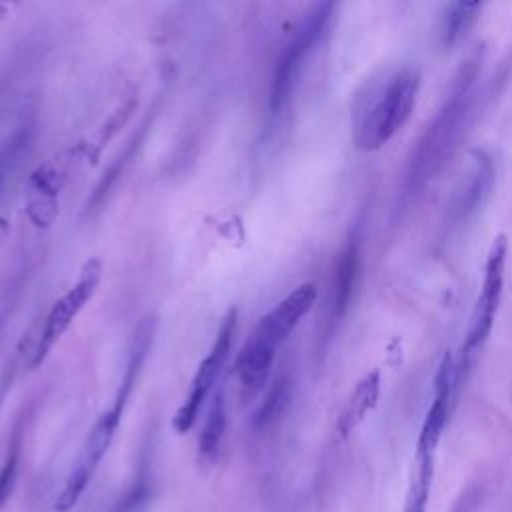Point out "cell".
<instances>
[{"label":"cell","mask_w":512,"mask_h":512,"mask_svg":"<svg viewBox=\"0 0 512 512\" xmlns=\"http://www.w3.org/2000/svg\"><path fill=\"white\" fill-rule=\"evenodd\" d=\"M478 64L480 62L476 56L462 62L434 120L416 142L404 184L408 194L418 192L430 178H434L452 154V148L456 146L466 124V116L472 108Z\"/></svg>","instance_id":"cell-1"},{"label":"cell","mask_w":512,"mask_h":512,"mask_svg":"<svg viewBox=\"0 0 512 512\" xmlns=\"http://www.w3.org/2000/svg\"><path fill=\"white\" fill-rule=\"evenodd\" d=\"M150 340H152V328L148 322H144L138 330L136 336L132 340L130 346V354H128V362L120 380V386L116 390V396L112 400V404L98 416V420L94 422L90 434L84 440V446L78 454V460L74 464V468L70 470L64 488L56 500V510L58 512H68L76 506V502L80 500V496L84 494V490L88 488L90 480L94 478L104 454L108 452L112 438L118 430V424L122 420V414L126 410L128 398L136 386V380L140 376L144 358L148 354L150 348Z\"/></svg>","instance_id":"cell-2"},{"label":"cell","mask_w":512,"mask_h":512,"mask_svg":"<svg viewBox=\"0 0 512 512\" xmlns=\"http://www.w3.org/2000/svg\"><path fill=\"white\" fill-rule=\"evenodd\" d=\"M420 88L412 68H400L370 82L352 110V136L360 150L382 148L410 118Z\"/></svg>","instance_id":"cell-3"},{"label":"cell","mask_w":512,"mask_h":512,"mask_svg":"<svg viewBox=\"0 0 512 512\" xmlns=\"http://www.w3.org/2000/svg\"><path fill=\"white\" fill-rule=\"evenodd\" d=\"M332 8L334 4L330 2L316 4L294 30L292 38L284 44L274 66L268 94V110L272 118L280 116L288 106L308 58L328 26Z\"/></svg>","instance_id":"cell-4"},{"label":"cell","mask_w":512,"mask_h":512,"mask_svg":"<svg viewBox=\"0 0 512 512\" xmlns=\"http://www.w3.org/2000/svg\"><path fill=\"white\" fill-rule=\"evenodd\" d=\"M102 278V264L98 258L84 262L76 282L52 304L42 330L38 332L36 346L30 356V368H38L48 356L50 348L60 340V336L70 328L82 308L92 300Z\"/></svg>","instance_id":"cell-5"},{"label":"cell","mask_w":512,"mask_h":512,"mask_svg":"<svg viewBox=\"0 0 512 512\" xmlns=\"http://www.w3.org/2000/svg\"><path fill=\"white\" fill-rule=\"evenodd\" d=\"M236 308L228 310V314L224 316L220 328H218V334H216V340L212 342L208 354L202 358V362L198 364V370L192 378V384H190V390L184 398V402L180 404V408L176 410L174 414V420H172V426L178 434H186L198 420V414L208 398V394L212 392V386L216 384L226 360H228V354H230V348H232V340H234V332H236Z\"/></svg>","instance_id":"cell-6"},{"label":"cell","mask_w":512,"mask_h":512,"mask_svg":"<svg viewBox=\"0 0 512 512\" xmlns=\"http://www.w3.org/2000/svg\"><path fill=\"white\" fill-rule=\"evenodd\" d=\"M506 252H508V240L504 234H498L488 250L482 290L478 294V300L470 316V328L466 336V354H472L474 350H478L486 342L494 326V318H496L498 304L502 298V288H504Z\"/></svg>","instance_id":"cell-7"},{"label":"cell","mask_w":512,"mask_h":512,"mask_svg":"<svg viewBox=\"0 0 512 512\" xmlns=\"http://www.w3.org/2000/svg\"><path fill=\"white\" fill-rule=\"evenodd\" d=\"M316 286L312 282H304L296 286L290 294H286L272 310H268L252 330L250 338L260 342L270 350H278V346L292 334V330L300 324V320L310 312L316 302Z\"/></svg>","instance_id":"cell-8"},{"label":"cell","mask_w":512,"mask_h":512,"mask_svg":"<svg viewBox=\"0 0 512 512\" xmlns=\"http://www.w3.org/2000/svg\"><path fill=\"white\" fill-rule=\"evenodd\" d=\"M492 184H494V166L490 156L484 150H472L470 164L452 196L450 220H454L456 224L466 222L478 208H482V204L490 194Z\"/></svg>","instance_id":"cell-9"},{"label":"cell","mask_w":512,"mask_h":512,"mask_svg":"<svg viewBox=\"0 0 512 512\" xmlns=\"http://www.w3.org/2000/svg\"><path fill=\"white\" fill-rule=\"evenodd\" d=\"M444 430L422 424L418 442H416V454H414V466L404 498L402 512H426L428 498L432 490L434 480V462H436V448L440 444V436Z\"/></svg>","instance_id":"cell-10"},{"label":"cell","mask_w":512,"mask_h":512,"mask_svg":"<svg viewBox=\"0 0 512 512\" xmlns=\"http://www.w3.org/2000/svg\"><path fill=\"white\" fill-rule=\"evenodd\" d=\"M148 128H150V114H148V118H144V122L140 124V128H138V130L132 134V138L124 144L122 152L110 162L108 170L102 174V178H100L98 184L94 186V190H92V194H90V198H88V202H86V208H84V214H86V216H92L94 212H98L100 206L106 202L110 190L116 186L118 178L124 174V170H126L128 164L132 162L136 150L140 148V144H142V140H144Z\"/></svg>","instance_id":"cell-11"},{"label":"cell","mask_w":512,"mask_h":512,"mask_svg":"<svg viewBox=\"0 0 512 512\" xmlns=\"http://www.w3.org/2000/svg\"><path fill=\"white\" fill-rule=\"evenodd\" d=\"M224 432H226V398H224V390L218 388L210 400L204 426L200 432V440H198V462L202 466L208 468L216 462Z\"/></svg>","instance_id":"cell-12"},{"label":"cell","mask_w":512,"mask_h":512,"mask_svg":"<svg viewBox=\"0 0 512 512\" xmlns=\"http://www.w3.org/2000/svg\"><path fill=\"white\" fill-rule=\"evenodd\" d=\"M378 394H380V372L372 370L356 384V388L338 420V430L342 436H346L358 422L364 420V416L376 406Z\"/></svg>","instance_id":"cell-13"},{"label":"cell","mask_w":512,"mask_h":512,"mask_svg":"<svg viewBox=\"0 0 512 512\" xmlns=\"http://www.w3.org/2000/svg\"><path fill=\"white\" fill-rule=\"evenodd\" d=\"M356 274H358V244L356 240L354 242L350 240L336 264V274L332 282V320H338L344 316L350 304Z\"/></svg>","instance_id":"cell-14"},{"label":"cell","mask_w":512,"mask_h":512,"mask_svg":"<svg viewBox=\"0 0 512 512\" xmlns=\"http://www.w3.org/2000/svg\"><path fill=\"white\" fill-rule=\"evenodd\" d=\"M480 10L478 2H456L448 8L446 16L442 18V40L444 44L456 42L476 20Z\"/></svg>","instance_id":"cell-15"},{"label":"cell","mask_w":512,"mask_h":512,"mask_svg":"<svg viewBox=\"0 0 512 512\" xmlns=\"http://www.w3.org/2000/svg\"><path fill=\"white\" fill-rule=\"evenodd\" d=\"M20 432L14 430L6 458L0 466V508L6 504V500L10 498L14 484H16V476H18V462H20Z\"/></svg>","instance_id":"cell-16"},{"label":"cell","mask_w":512,"mask_h":512,"mask_svg":"<svg viewBox=\"0 0 512 512\" xmlns=\"http://www.w3.org/2000/svg\"><path fill=\"white\" fill-rule=\"evenodd\" d=\"M288 384H290V382H288L286 376H282V378H278V380L274 382V386L270 388L268 396L264 398L262 406L258 408V412H256V416H254V424H256L258 428L268 426V424L282 412V408H284V404H286V400H288Z\"/></svg>","instance_id":"cell-17"},{"label":"cell","mask_w":512,"mask_h":512,"mask_svg":"<svg viewBox=\"0 0 512 512\" xmlns=\"http://www.w3.org/2000/svg\"><path fill=\"white\" fill-rule=\"evenodd\" d=\"M474 502H476V496L472 492H468L466 496H462V500L456 504V508L452 512H470Z\"/></svg>","instance_id":"cell-18"}]
</instances>
